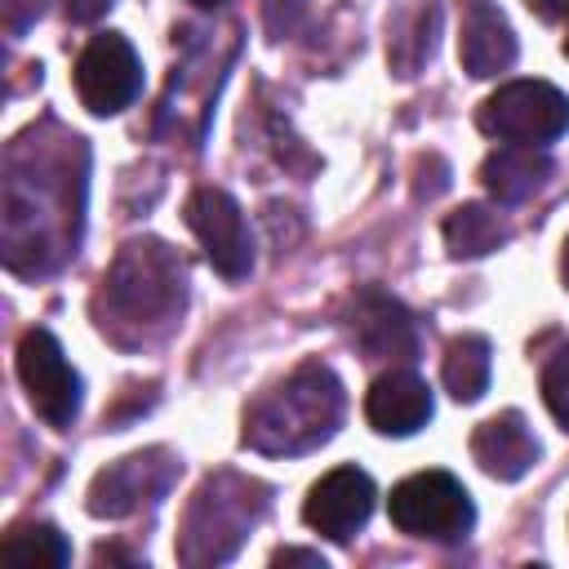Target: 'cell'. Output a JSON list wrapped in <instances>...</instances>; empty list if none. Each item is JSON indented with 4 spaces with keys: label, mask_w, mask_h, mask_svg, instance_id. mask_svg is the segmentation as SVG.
<instances>
[{
    "label": "cell",
    "mask_w": 569,
    "mask_h": 569,
    "mask_svg": "<svg viewBox=\"0 0 569 569\" xmlns=\"http://www.w3.org/2000/svg\"><path fill=\"white\" fill-rule=\"evenodd\" d=\"M471 458L493 480H520L538 462V440H533L525 413L520 409H502V413L485 418L476 427V436H471Z\"/></svg>",
    "instance_id": "cell-12"
},
{
    "label": "cell",
    "mask_w": 569,
    "mask_h": 569,
    "mask_svg": "<svg viewBox=\"0 0 569 569\" xmlns=\"http://www.w3.org/2000/svg\"><path fill=\"white\" fill-rule=\"evenodd\" d=\"M187 227L196 231V240L204 244V258L213 262L218 276L240 280L253 267V240H249V222L240 213V204L222 191V187H200L187 200Z\"/></svg>",
    "instance_id": "cell-8"
},
{
    "label": "cell",
    "mask_w": 569,
    "mask_h": 569,
    "mask_svg": "<svg viewBox=\"0 0 569 569\" xmlns=\"http://www.w3.org/2000/svg\"><path fill=\"white\" fill-rule=\"evenodd\" d=\"M547 178H551V156L529 147V142H507V147L489 151L480 164V182L498 204L529 200Z\"/></svg>",
    "instance_id": "cell-15"
},
{
    "label": "cell",
    "mask_w": 569,
    "mask_h": 569,
    "mask_svg": "<svg viewBox=\"0 0 569 569\" xmlns=\"http://www.w3.org/2000/svg\"><path fill=\"white\" fill-rule=\"evenodd\" d=\"M476 124L498 142L538 147L569 129V98L547 80H511L480 102Z\"/></svg>",
    "instance_id": "cell-5"
},
{
    "label": "cell",
    "mask_w": 569,
    "mask_h": 569,
    "mask_svg": "<svg viewBox=\"0 0 569 569\" xmlns=\"http://www.w3.org/2000/svg\"><path fill=\"white\" fill-rule=\"evenodd\" d=\"M436 27H440V9H436V4L413 9V13H409V31L396 27V36H391V62H396L400 76H413V71L431 58V49H436Z\"/></svg>",
    "instance_id": "cell-19"
},
{
    "label": "cell",
    "mask_w": 569,
    "mask_h": 569,
    "mask_svg": "<svg viewBox=\"0 0 569 569\" xmlns=\"http://www.w3.org/2000/svg\"><path fill=\"white\" fill-rule=\"evenodd\" d=\"M560 276H565V289H569V240H565V253H560Z\"/></svg>",
    "instance_id": "cell-25"
},
{
    "label": "cell",
    "mask_w": 569,
    "mask_h": 569,
    "mask_svg": "<svg viewBox=\"0 0 569 569\" xmlns=\"http://www.w3.org/2000/svg\"><path fill=\"white\" fill-rule=\"evenodd\" d=\"M365 418L378 436H413L431 418V391L418 373L391 369V373L373 378V387L365 396Z\"/></svg>",
    "instance_id": "cell-13"
},
{
    "label": "cell",
    "mask_w": 569,
    "mask_h": 569,
    "mask_svg": "<svg viewBox=\"0 0 569 569\" xmlns=\"http://www.w3.org/2000/svg\"><path fill=\"white\" fill-rule=\"evenodd\" d=\"M529 4V13H538L542 22H560L565 13H569V0H525Z\"/></svg>",
    "instance_id": "cell-24"
},
{
    "label": "cell",
    "mask_w": 569,
    "mask_h": 569,
    "mask_svg": "<svg viewBox=\"0 0 569 569\" xmlns=\"http://www.w3.org/2000/svg\"><path fill=\"white\" fill-rule=\"evenodd\" d=\"M565 53H569V36H565Z\"/></svg>",
    "instance_id": "cell-27"
},
{
    "label": "cell",
    "mask_w": 569,
    "mask_h": 569,
    "mask_svg": "<svg viewBox=\"0 0 569 569\" xmlns=\"http://www.w3.org/2000/svg\"><path fill=\"white\" fill-rule=\"evenodd\" d=\"M102 284H107V307H111V320H102V329L107 325L111 329L116 325H151V320H164L182 307L187 271L169 244L129 240L120 249V258L111 262Z\"/></svg>",
    "instance_id": "cell-3"
},
{
    "label": "cell",
    "mask_w": 569,
    "mask_h": 569,
    "mask_svg": "<svg viewBox=\"0 0 569 569\" xmlns=\"http://www.w3.org/2000/svg\"><path fill=\"white\" fill-rule=\"evenodd\" d=\"M507 236L511 231H507L502 213L489 209V204H480V200H467V204H458L445 218V244H449L453 258H485V253L502 249Z\"/></svg>",
    "instance_id": "cell-17"
},
{
    "label": "cell",
    "mask_w": 569,
    "mask_h": 569,
    "mask_svg": "<svg viewBox=\"0 0 569 569\" xmlns=\"http://www.w3.org/2000/svg\"><path fill=\"white\" fill-rule=\"evenodd\" d=\"M542 400H547L551 418L569 431V342L542 365Z\"/></svg>",
    "instance_id": "cell-20"
},
{
    "label": "cell",
    "mask_w": 569,
    "mask_h": 569,
    "mask_svg": "<svg viewBox=\"0 0 569 569\" xmlns=\"http://www.w3.org/2000/svg\"><path fill=\"white\" fill-rule=\"evenodd\" d=\"M458 58L462 71L476 80H489L498 71H507L516 62V31L502 18L498 4L489 0H471L462 13V36H458Z\"/></svg>",
    "instance_id": "cell-14"
},
{
    "label": "cell",
    "mask_w": 569,
    "mask_h": 569,
    "mask_svg": "<svg viewBox=\"0 0 569 569\" xmlns=\"http://www.w3.org/2000/svg\"><path fill=\"white\" fill-rule=\"evenodd\" d=\"M271 565H311V569H325V560L316 551H302V547H280L271 556Z\"/></svg>",
    "instance_id": "cell-23"
},
{
    "label": "cell",
    "mask_w": 569,
    "mask_h": 569,
    "mask_svg": "<svg viewBox=\"0 0 569 569\" xmlns=\"http://www.w3.org/2000/svg\"><path fill=\"white\" fill-rule=\"evenodd\" d=\"M347 329H351V342L365 351V360H413V351H418L413 316L378 289H365L351 302Z\"/></svg>",
    "instance_id": "cell-11"
},
{
    "label": "cell",
    "mask_w": 569,
    "mask_h": 569,
    "mask_svg": "<svg viewBox=\"0 0 569 569\" xmlns=\"http://www.w3.org/2000/svg\"><path fill=\"white\" fill-rule=\"evenodd\" d=\"M178 476V458L169 449H142V453H129L111 467H102L89 485V511L93 516H107V520H120L129 511H138L142 502L160 498L169 489V480Z\"/></svg>",
    "instance_id": "cell-9"
},
{
    "label": "cell",
    "mask_w": 569,
    "mask_h": 569,
    "mask_svg": "<svg viewBox=\"0 0 569 569\" xmlns=\"http://www.w3.org/2000/svg\"><path fill=\"white\" fill-rule=\"evenodd\" d=\"M373 480L360 471V467H333L325 471L311 489H307V502H302V520L329 538V542H347L373 511Z\"/></svg>",
    "instance_id": "cell-10"
},
{
    "label": "cell",
    "mask_w": 569,
    "mask_h": 569,
    "mask_svg": "<svg viewBox=\"0 0 569 569\" xmlns=\"http://www.w3.org/2000/svg\"><path fill=\"white\" fill-rule=\"evenodd\" d=\"M0 560L13 565V569H62L71 560V547H67V538L53 525L31 520V525H13L4 533Z\"/></svg>",
    "instance_id": "cell-18"
},
{
    "label": "cell",
    "mask_w": 569,
    "mask_h": 569,
    "mask_svg": "<svg viewBox=\"0 0 569 569\" xmlns=\"http://www.w3.org/2000/svg\"><path fill=\"white\" fill-rule=\"evenodd\" d=\"M342 382L325 365H298L244 413V445L258 453H307L342 422Z\"/></svg>",
    "instance_id": "cell-1"
},
{
    "label": "cell",
    "mask_w": 569,
    "mask_h": 569,
    "mask_svg": "<svg viewBox=\"0 0 569 569\" xmlns=\"http://www.w3.org/2000/svg\"><path fill=\"white\" fill-rule=\"evenodd\" d=\"M142 89V62L120 31L93 36L76 58V93L93 116L124 111Z\"/></svg>",
    "instance_id": "cell-7"
},
{
    "label": "cell",
    "mask_w": 569,
    "mask_h": 569,
    "mask_svg": "<svg viewBox=\"0 0 569 569\" xmlns=\"http://www.w3.org/2000/svg\"><path fill=\"white\" fill-rule=\"evenodd\" d=\"M387 516L400 533L427 538V542H458L476 525L471 493L449 471H418L400 480L387 498Z\"/></svg>",
    "instance_id": "cell-4"
},
{
    "label": "cell",
    "mask_w": 569,
    "mask_h": 569,
    "mask_svg": "<svg viewBox=\"0 0 569 569\" xmlns=\"http://www.w3.org/2000/svg\"><path fill=\"white\" fill-rule=\"evenodd\" d=\"M262 511H267V485H258L249 476H236V471L209 476L196 489V498L182 516L178 560L182 565H222V560H231Z\"/></svg>",
    "instance_id": "cell-2"
},
{
    "label": "cell",
    "mask_w": 569,
    "mask_h": 569,
    "mask_svg": "<svg viewBox=\"0 0 569 569\" xmlns=\"http://www.w3.org/2000/svg\"><path fill=\"white\" fill-rule=\"evenodd\" d=\"M489 369H493L489 338H480V333H458V338H449L445 360H440V378H445V387H449V396H453L458 405H471V400L485 396Z\"/></svg>",
    "instance_id": "cell-16"
},
{
    "label": "cell",
    "mask_w": 569,
    "mask_h": 569,
    "mask_svg": "<svg viewBox=\"0 0 569 569\" xmlns=\"http://www.w3.org/2000/svg\"><path fill=\"white\" fill-rule=\"evenodd\" d=\"M0 9H4V27L22 31L27 22H36L44 13V0H0Z\"/></svg>",
    "instance_id": "cell-21"
},
{
    "label": "cell",
    "mask_w": 569,
    "mask_h": 569,
    "mask_svg": "<svg viewBox=\"0 0 569 569\" xmlns=\"http://www.w3.org/2000/svg\"><path fill=\"white\" fill-rule=\"evenodd\" d=\"M62 9L71 22H98L111 9V0H62Z\"/></svg>",
    "instance_id": "cell-22"
},
{
    "label": "cell",
    "mask_w": 569,
    "mask_h": 569,
    "mask_svg": "<svg viewBox=\"0 0 569 569\" xmlns=\"http://www.w3.org/2000/svg\"><path fill=\"white\" fill-rule=\"evenodd\" d=\"M18 378L27 387V400L49 427H71L80 413V373L71 369L67 351L49 329H27L18 342Z\"/></svg>",
    "instance_id": "cell-6"
},
{
    "label": "cell",
    "mask_w": 569,
    "mask_h": 569,
    "mask_svg": "<svg viewBox=\"0 0 569 569\" xmlns=\"http://www.w3.org/2000/svg\"><path fill=\"white\" fill-rule=\"evenodd\" d=\"M191 4H200V9H213V4H222V0H191Z\"/></svg>",
    "instance_id": "cell-26"
}]
</instances>
